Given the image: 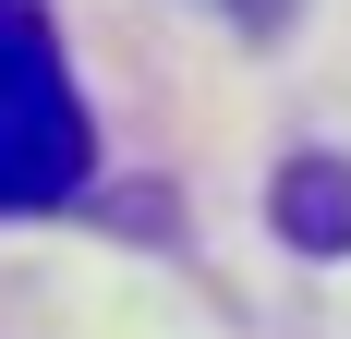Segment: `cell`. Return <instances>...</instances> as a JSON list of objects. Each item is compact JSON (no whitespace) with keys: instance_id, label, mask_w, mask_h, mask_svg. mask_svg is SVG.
I'll use <instances>...</instances> for the list:
<instances>
[{"instance_id":"6da1fadb","label":"cell","mask_w":351,"mask_h":339,"mask_svg":"<svg viewBox=\"0 0 351 339\" xmlns=\"http://www.w3.org/2000/svg\"><path fill=\"white\" fill-rule=\"evenodd\" d=\"M97 182V121L49 0H0V218H61Z\"/></svg>"},{"instance_id":"3957f363","label":"cell","mask_w":351,"mask_h":339,"mask_svg":"<svg viewBox=\"0 0 351 339\" xmlns=\"http://www.w3.org/2000/svg\"><path fill=\"white\" fill-rule=\"evenodd\" d=\"M243 12H254V25H279V12H291V0H243Z\"/></svg>"},{"instance_id":"7a4b0ae2","label":"cell","mask_w":351,"mask_h":339,"mask_svg":"<svg viewBox=\"0 0 351 339\" xmlns=\"http://www.w3.org/2000/svg\"><path fill=\"white\" fill-rule=\"evenodd\" d=\"M267 231L291 242V255H351V158L339 145H315V158H291L279 182H267Z\"/></svg>"}]
</instances>
